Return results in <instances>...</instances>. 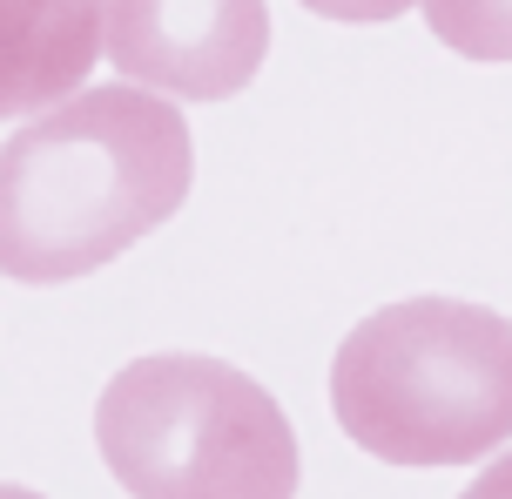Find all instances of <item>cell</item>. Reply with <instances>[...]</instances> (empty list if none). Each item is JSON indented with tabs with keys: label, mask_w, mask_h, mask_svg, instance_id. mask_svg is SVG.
Instances as JSON below:
<instances>
[{
	"label": "cell",
	"mask_w": 512,
	"mask_h": 499,
	"mask_svg": "<svg viewBox=\"0 0 512 499\" xmlns=\"http://www.w3.org/2000/svg\"><path fill=\"white\" fill-rule=\"evenodd\" d=\"M95 446L128 499H297L283 405L203 351H155L115 371L95 398Z\"/></svg>",
	"instance_id": "3"
},
{
	"label": "cell",
	"mask_w": 512,
	"mask_h": 499,
	"mask_svg": "<svg viewBox=\"0 0 512 499\" xmlns=\"http://www.w3.org/2000/svg\"><path fill=\"white\" fill-rule=\"evenodd\" d=\"M459 499H512V452H499V459H492V466L472 479Z\"/></svg>",
	"instance_id": "8"
},
{
	"label": "cell",
	"mask_w": 512,
	"mask_h": 499,
	"mask_svg": "<svg viewBox=\"0 0 512 499\" xmlns=\"http://www.w3.org/2000/svg\"><path fill=\"white\" fill-rule=\"evenodd\" d=\"M0 499H41V493H34V486H7V479H0Z\"/></svg>",
	"instance_id": "9"
},
{
	"label": "cell",
	"mask_w": 512,
	"mask_h": 499,
	"mask_svg": "<svg viewBox=\"0 0 512 499\" xmlns=\"http://www.w3.org/2000/svg\"><path fill=\"white\" fill-rule=\"evenodd\" d=\"M263 54V0H108V61L149 95L230 102L256 81Z\"/></svg>",
	"instance_id": "4"
},
{
	"label": "cell",
	"mask_w": 512,
	"mask_h": 499,
	"mask_svg": "<svg viewBox=\"0 0 512 499\" xmlns=\"http://www.w3.org/2000/svg\"><path fill=\"white\" fill-rule=\"evenodd\" d=\"M196 149L176 102L88 88L0 149V277L75 284L189 203Z\"/></svg>",
	"instance_id": "1"
},
{
	"label": "cell",
	"mask_w": 512,
	"mask_h": 499,
	"mask_svg": "<svg viewBox=\"0 0 512 499\" xmlns=\"http://www.w3.org/2000/svg\"><path fill=\"white\" fill-rule=\"evenodd\" d=\"M102 54V0H0V122L75 102Z\"/></svg>",
	"instance_id": "5"
},
{
	"label": "cell",
	"mask_w": 512,
	"mask_h": 499,
	"mask_svg": "<svg viewBox=\"0 0 512 499\" xmlns=\"http://www.w3.org/2000/svg\"><path fill=\"white\" fill-rule=\"evenodd\" d=\"M425 27L465 61H512V0H418Z\"/></svg>",
	"instance_id": "6"
},
{
	"label": "cell",
	"mask_w": 512,
	"mask_h": 499,
	"mask_svg": "<svg viewBox=\"0 0 512 499\" xmlns=\"http://www.w3.org/2000/svg\"><path fill=\"white\" fill-rule=\"evenodd\" d=\"M310 14H324V21H344V27H378V21H398L411 0H297Z\"/></svg>",
	"instance_id": "7"
},
{
	"label": "cell",
	"mask_w": 512,
	"mask_h": 499,
	"mask_svg": "<svg viewBox=\"0 0 512 499\" xmlns=\"http://www.w3.org/2000/svg\"><path fill=\"white\" fill-rule=\"evenodd\" d=\"M344 439L384 466H472L512 439V317L405 297L358 317L331 358Z\"/></svg>",
	"instance_id": "2"
}]
</instances>
